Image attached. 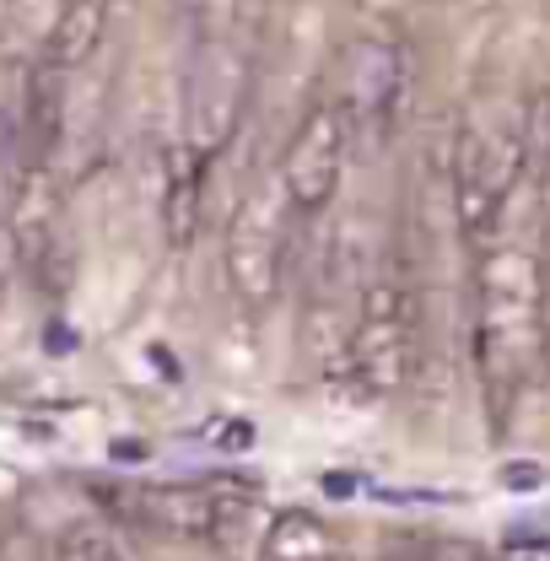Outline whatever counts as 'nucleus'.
Returning a JSON list of instances; mask_svg holds the SVG:
<instances>
[{"mask_svg":"<svg viewBox=\"0 0 550 561\" xmlns=\"http://www.w3.org/2000/svg\"><path fill=\"white\" fill-rule=\"evenodd\" d=\"M470 356L485 411L507 426L535 362L546 356V271L518 243H491L470 276Z\"/></svg>","mask_w":550,"mask_h":561,"instance_id":"1","label":"nucleus"},{"mask_svg":"<svg viewBox=\"0 0 550 561\" xmlns=\"http://www.w3.org/2000/svg\"><path fill=\"white\" fill-rule=\"evenodd\" d=\"M426 356V302L405 265H383L362 280L356 319L341 330V346L330 356V383L351 394L389 400L405 394Z\"/></svg>","mask_w":550,"mask_h":561,"instance_id":"2","label":"nucleus"},{"mask_svg":"<svg viewBox=\"0 0 550 561\" xmlns=\"http://www.w3.org/2000/svg\"><path fill=\"white\" fill-rule=\"evenodd\" d=\"M535 179V151H529V119L524 108L502 114H470L454 146H448V201H454V227L470 254L502 243V227L513 216L518 190Z\"/></svg>","mask_w":550,"mask_h":561,"instance_id":"3","label":"nucleus"},{"mask_svg":"<svg viewBox=\"0 0 550 561\" xmlns=\"http://www.w3.org/2000/svg\"><path fill=\"white\" fill-rule=\"evenodd\" d=\"M254 108V55L232 38H206L179 81V146L216 162Z\"/></svg>","mask_w":550,"mask_h":561,"instance_id":"4","label":"nucleus"},{"mask_svg":"<svg viewBox=\"0 0 550 561\" xmlns=\"http://www.w3.org/2000/svg\"><path fill=\"white\" fill-rule=\"evenodd\" d=\"M291 227L297 210L286 201V190H254L243 195L238 210L227 216V238H221V271L227 286L249 302V308H271L286 291V271H291Z\"/></svg>","mask_w":550,"mask_h":561,"instance_id":"5","label":"nucleus"},{"mask_svg":"<svg viewBox=\"0 0 550 561\" xmlns=\"http://www.w3.org/2000/svg\"><path fill=\"white\" fill-rule=\"evenodd\" d=\"M415 98V55L394 33H367L356 38L345 60L341 108L351 119V136H394L405 108Z\"/></svg>","mask_w":550,"mask_h":561,"instance_id":"6","label":"nucleus"},{"mask_svg":"<svg viewBox=\"0 0 550 561\" xmlns=\"http://www.w3.org/2000/svg\"><path fill=\"white\" fill-rule=\"evenodd\" d=\"M351 119H345L341 98H324L313 103L297 130L280 151V168H275V184L286 190V201L297 216H319V210L335 206L345 179V157H351Z\"/></svg>","mask_w":550,"mask_h":561,"instance_id":"7","label":"nucleus"},{"mask_svg":"<svg viewBox=\"0 0 550 561\" xmlns=\"http://www.w3.org/2000/svg\"><path fill=\"white\" fill-rule=\"evenodd\" d=\"M130 502V518L157 529V535H173V540H200V546H232L254 513V496L243 486H227V481H184V486H140L125 496Z\"/></svg>","mask_w":550,"mask_h":561,"instance_id":"8","label":"nucleus"},{"mask_svg":"<svg viewBox=\"0 0 550 561\" xmlns=\"http://www.w3.org/2000/svg\"><path fill=\"white\" fill-rule=\"evenodd\" d=\"M114 5L119 0H60L49 16V33L38 44V60L55 70H81L114 33Z\"/></svg>","mask_w":550,"mask_h":561,"instance_id":"9","label":"nucleus"},{"mask_svg":"<svg viewBox=\"0 0 550 561\" xmlns=\"http://www.w3.org/2000/svg\"><path fill=\"white\" fill-rule=\"evenodd\" d=\"M206 173L210 162H200L195 151H184L179 140L162 151V238L168 249H190L200 221H206Z\"/></svg>","mask_w":550,"mask_h":561,"instance_id":"10","label":"nucleus"},{"mask_svg":"<svg viewBox=\"0 0 550 561\" xmlns=\"http://www.w3.org/2000/svg\"><path fill=\"white\" fill-rule=\"evenodd\" d=\"M345 540L335 535V524H324L308 507H286L275 513L265 540H260V561H330L341 557Z\"/></svg>","mask_w":550,"mask_h":561,"instance_id":"11","label":"nucleus"},{"mask_svg":"<svg viewBox=\"0 0 550 561\" xmlns=\"http://www.w3.org/2000/svg\"><path fill=\"white\" fill-rule=\"evenodd\" d=\"M49 561H130V546L103 518H70L49 540Z\"/></svg>","mask_w":550,"mask_h":561,"instance_id":"12","label":"nucleus"},{"mask_svg":"<svg viewBox=\"0 0 550 561\" xmlns=\"http://www.w3.org/2000/svg\"><path fill=\"white\" fill-rule=\"evenodd\" d=\"M5 540H11V524H5V513H0V557H5Z\"/></svg>","mask_w":550,"mask_h":561,"instance_id":"13","label":"nucleus"},{"mask_svg":"<svg viewBox=\"0 0 550 561\" xmlns=\"http://www.w3.org/2000/svg\"><path fill=\"white\" fill-rule=\"evenodd\" d=\"M546 346H550V280H546Z\"/></svg>","mask_w":550,"mask_h":561,"instance_id":"14","label":"nucleus"},{"mask_svg":"<svg viewBox=\"0 0 550 561\" xmlns=\"http://www.w3.org/2000/svg\"><path fill=\"white\" fill-rule=\"evenodd\" d=\"M330 561H356V557H351V551H341V557H330Z\"/></svg>","mask_w":550,"mask_h":561,"instance_id":"15","label":"nucleus"},{"mask_svg":"<svg viewBox=\"0 0 550 561\" xmlns=\"http://www.w3.org/2000/svg\"><path fill=\"white\" fill-rule=\"evenodd\" d=\"M0 5H5V0H0Z\"/></svg>","mask_w":550,"mask_h":561,"instance_id":"16","label":"nucleus"}]
</instances>
